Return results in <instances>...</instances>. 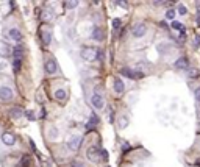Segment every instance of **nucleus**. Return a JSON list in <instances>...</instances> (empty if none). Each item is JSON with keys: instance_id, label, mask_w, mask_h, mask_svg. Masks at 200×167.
I'll use <instances>...</instances> for the list:
<instances>
[{"instance_id": "1", "label": "nucleus", "mask_w": 200, "mask_h": 167, "mask_svg": "<svg viewBox=\"0 0 200 167\" xmlns=\"http://www.w3.org/2000/svg\"><path fill=\"white\" fill-rule=\"evenodd\" d=\"M80 55H81V58L85 61H94V59H97L98 49H94V47H83Z\"/></svg>"}, {"instance_id": "2", "label": "nucleus", "mask_w": 200, "mask_h": 167, "mask_svg": "<svg viewBox=\"0 0 200 167\" xmlns=\"http://www.w3.org/2000/svg\"><path fill=\"white\" fill-rule=\"evenodd\" d=\"M147 33V25L144 22H136L135 25L131 27V35L135 38H144Z\"/></svg>"}, {"instance_id": "3", "label": "nucleus", "mask_w": 200, "mask_h": 167, "mask_svg": "<svg viewBox=\"0 0 200 167\" xmlns=\"http://www.w3.org/2000/svg\"><path fill=\"white\" fill-rule=\"evenodd\" d=\"M81 142H83V137H81V136L73 134V136L67 141V149H69L70 152H77V150L80 149V145H81Z\"/></svg>"}, {"instance_id": "4", "label": "nucleus", "mask_w": 200, "mask_h": 167, "mask_svg": "<svg viewBox=\"0 0 200 167\" xmlns=\"http://www.w3.org/2000/svg\"><path fill=\"white\" fill-rule=\"evenodd\" d=\"M14 97V92L8 86H0V102H11Z\"/></svg>"}, {"instance_id": "5", "label": "nucleus", "mask_w": 200, "mask_h": 167, "mask_svg": "<svg viewBox=\"0 0 200 167\" xmlns=\"http://www.w3.org/2000/svg\"><path fill=\"white\" fill-rule=\"evenodd\" d=\"M44 69H45V72H47L48 75H53V74L58 72V64H56V61H55L53 58H48V59H45V63H44Z\"/></svg>"}, {"instance_id": "6", "label": "nucleus", "mask_w": 200, "mask_h": 167, "mask_svg": "<svg viewBox=\"0 0 200 167\" xmlns=\"http://www.w3.org/2000/svg\"><path fill=\"white\" fill-rule=\"evenodd\" d=\"M120 75H123V77H127V78H131V80H135V78H142L144 77V74L142 72H138V70H133L131 69H128V67H123V69H120Z\"/></svg>"}, {"instance_id": "7", "label": "nucleus", "mask_w": 200, "mask_h": 167, "mask_svg": "<svg viewBox=\"0 0 200 167\" xmlns=\"http://www.w3.org/2000/svg\"><path fill=\"white\" fill-rule=\"evenodd\" d=\"M2 142H3V145H6V147H13L14 144H16V136L11 133V131H5V133H2Z\"/></svg>"}, {"instance_id": "8", "label": "nucleus", "mask_w": 200, "mask_h": 167, "mask_svg": "<svg viewBox=\"0 0 200 167\" xmlns=\"http://www.w3.org/2000/svg\"><path fill=\"white\" fill-rule=\"evenodd\" d=\"M86 156H88L89 161H92V162H98V159H100V149H97L95 145L89 147L88 152H86Z\"/></svg>"}, {"instance_id": "9", "label": "nucleus", "mask_w": 200, "mask_h": 167, "mask_svg": "<svg viewBox=\"0 0 200 167\" xmlns=\"http://www.w3.org/2000/svg\"><path fill=\"white\" fill-rule=\"evenodd\" d=\"M91 103H92V106H94L95 109H102V108L105 106V100H103V97H102L98 92H95L92 97H91Z\"/></svg>"}, {"instance_id": "10", "label": "nucleus", "mask_w": 200, "mask_h": 167, "mask_svg": "<svg viewBox=\"0 0 200 167\" xmlns=\"http://www.w3.org/2000/svg\"><path fill=\"white\" fill-rule=\"evenodd\" d=\"M11 45L8 44V42H5V41H0V56L2 58H8L10 55H11Z\"/></svg>"}, {"instance_id": "11", "label": "nucleus", "mask_w": 200, "mask_h": 167, "mask_svg": "<svg viewBox=\"0 0 200 167\" xmlns=\"http://www.w3.org/2000/svg\"><path fill=\"white\" fill-rule=\"evenodd\" d=\"M11 53L14 55V59H22L23 58V53H25V49H23V45L22 44H19V45H16L14 49L11 50Z\"/></svg>"}, {"instance_id": "12", "label": "nucleus", "mask_w": 200, "mask_h": 167, "mask_svg": "<svg viewBox=\"0 0 200 167\" xmlns=\"http://www.w3.org/2000/svg\"><path fill=\"white\" fill-rule=\"evenodd\" d=\"M173 67H175V69H178V70H185V69H188V58H186V56H180L177 61L173 63Z\"/></svg>"}, {"instance_id": "13", "label": "nucleus", "mask_w": 200, "mask_h": 167, "mask_svg": "<svg viewBox=\"0 0 200 167\" xmlns=\"http://www.w3.org/2000/svg\"><path fill=\"white\" fill-rule=\"evenodd\" d=\"M113 86H114V91H116L117 94H122V92L125 91V84H123V81H122L119 77H114V78H113Z\"/></svg>"}, {"instance_id": "14", "label": "nucleus", "mask_w": 200, "mask_h": 167, "mask_svg": "<svg viewBox=\"0 0 200 167\" xmlns=\"http://www.w3.org/2000/svg\"><path fill=\"white\" fill-rule=\"evenodd\" d=\"M92 39L97 41V42L103 41V39H105V33H103V30H102V28H98V27H95V28L92 30Z\"/></svg>"}, {"instance_id": "15", "label": "nucleus", "mask_w": 200, "mask_h": 167, "mask_svg": "<svg viewBox=\"0 0 200 167\" xmlns=\"http://www.w3.org/2000/svg\"><path fill=\"white\" fill-rule=\"evenodd\" d=\"M41 38H42V42H44V45H48L50 42H52V31H50V30H42V33H41Z\"/></svg>"}, {"instance_id": "16", "label": "nucleus", "mask_w": 200, "mask_h": 167, "mask_svg": "<svg viewBox=\"0 0 200 167\" xmlns=\"http://www.w3.org/2000/svg\"><path fill=\"white\" fill-rule=\"evenodd\" d=\"M52 17H53L52 10H48V8H44V10H42V13H41V19H42L44 22H50V20H52Z\"/></svg>"}, {"instance_id": "17", "label": "nucleus", "mask_w": 200, "mask_h": 167, "mask_svg": "<svg viewBox=\"0 0 200 167\" xmlns=\"http://www.w3.org/2000/svg\"><path fill=\"white\" fill-rule=\"evenodd\" d=\"M8 38H10V39H13V41H20L22 33H20L17 28H11V30L8 31Z\"/></svg>"}, {"instance_id": "18", "label": "nucleus", "mask_w": 200, "mask_h": 167, "mask_svg": "<svg viewBox=\"0 0 200 167\" xmlns=\"http://www.w3.org/2000/svg\"><path fill=\"white\" fill-rule=\"evenodd\" d=\"M55 99H56L58 102H64V100L67 99V92H66L64 89H56V91H55Z\"/></svg>"}, {"instance_id": "19", "label": "nucleus", "mask_w": 200, "mask_h": 167, "mask_svg": "<svg viewBox=\"0 0 200 167\" xmlns=\"http://www.w3.org/2000/svg\"><path fill=\"white\" fill-rule=\"evenodd\" d=\"M97 124H98V117H97L95 114H92V116L89 117V122L86 124V128H88V130H92V127L97 125Z\"/></svg>"}, {"instance_id": "20", "label": "nucleus", "mask_w": 200, "mask_h": 167, "mask_svg": "<svg viewBox=\"0 0 200 167\" xmlns=\"http://www.w3.org/2000/svg\"><path fill=\"white\" fill-rule=\"evenodd\" d=\"M22 116H23V111H22V108L16 106V108H13V109H11V117H13V119H20Z\"/></svg>"}, {"instance_id": "21", "label": "nucleus", "mask_w": 200, "mask_h": 167, "mask_svg": "<svg viewBox=\"0 0 200 167\" xmlns=\"http://www.w3.org/2000/svg\"><path fill=\"white\" fill-rule=\"evenodd\" d=\"M128 127V117L127 116H122L120 119H119V128H127Z\"/></svg>"}, {"instance_id": "22", "label": "nucleus", "mask_w": 200, "mask_h": 167, "mask_svg": "<svg viewBox=\"0 0 200 167\" xmlns=\"http://www.w3.org/2000/svg\"><path fill=\"white\" fill-rule=\"evenodd\" d=\"M48 137L50 139H56L58 137V130L56 128H50L48 130Z\"/></svg>"}, {"instance_id": "23", "label": "nucleus", "mask_w": 200, "mask_h": 167, "mask_svg": "<svg viewBox=\"0 0 200 167\" xmlns=\"http://www.w3.org/2000/svg\"><path fill=\"white\" fill-rule=\"evenodd\" d=\"M170 25H172V28H173V30H178V31L183 28V25H181V23H180L178 20H172V23H170Z\"/></svg>"}, {"instance_id": "24", "label": "nucleus", "mask_w": 200, "mask_h": 167, "mask_svg": "<svg viewBox=\"0 0 200 167\" xmlns=\"http://www.w3.org/2000/svg\"><path fill=\"white\" fill-rule=\"evenodd\" d=\"M192 45H194V49H198V47H200V35H195V36H194Z\"/></svg>"}, {"instance_id": "25", "label": "nucleus", "mask_w": 200, "mask_h": 167, "mask_svg": "<svg viewBox=\"0 0 200 167\" xmlns=\"http://www.w3.org/2000/svg\"><path fill=\"white\" fill-rule=\"evenodd\" d=\"M120 23H122V22H120L119 17L113 19V28H114V30H119V28H120Z\"/></svg>"}, {"instance_id": "26", "label": "nucleus", "mask_w": 200, "mask_h": 167, "mask_svg": "<svg viewBox=\"0 0 200 167\" xmlns=\"http://www.w3.org/2000/svg\"><path fill=\"white\" fill-rule=\"evenodd\" d=\"M188 74H189V77H191V78H195V77H198V75H200V72H198L197 69H191Z\"/></svg>"}, {"instance_id": "27", "label": "nucleus", "mask_w": 200, "mask_h": 167, "mask_svg": "<svg viewBox=\"0 0 200 167\" xmlns=\"http://www.w3.org/2000/svg\"><path fill=\"white\" fill-rule=\"evenodd\" d=\"M25 116H27L28 120H36V117H35V112H33V111H25Z\"/></svg>"}, {"instance_id": "28", "label": "nucleus", "mask_w": 200, "mask_h": 167, "mask_svg": "<svg viewBox=\"0 0 200 167\" xmlns=\"http://www.w3.org/2000/svg\"><path fill=\"white\" fill-rule=\"evenodd\" d=\"M77 5H78V2H64V6H66V8H69V10L75 8Z\"/></svg>"}, {"instance_id": "29", "label": "nucleus", "mask_w": 200, "mask_h": 167, "mask_svg": "<svg viewBox=\"0 0 200 167\" xmlns=\"http://www.w3.org/2000/svg\"><path fill=\"white\" fill-rule=\"evenodd\" d=\"M19 69H20V61H19V59H14V63H13V70H14V72H19Z\"/></svg>"}, {"instance_id": "30", "label": "nucleus", "mask_w": 200, "mask_h": 167, "mask_svg": "<svg viewBox=\"0 0 200 167\" xmlns=\"http://www.w3.org/2000/svg\"><path fill=\"white\" fill-rule=\"evenodd\" d=\"M166 17L170 19V20H173V19H175V10H169V11L166 13Z\"/></svg>"}, {"instance_id": "31", "label": "nucleus", "mask_w": 200, "mask_h": 167, "mask_svg": "<svg viewBox=\"0 0 200 167\" xmlns=\"http://www.w3.org/2000/svg\"><path fill=\"white\" fill-rule=\"evenodd\" d=\"M100 155H102V159H105V161L110 159V158H108V152H106L105 149H100Z\"/></svg>"}, {"instance_id": "32", "label": "nucleus", "mask_w": 200, "mask_h": 167, "mask_svg": "<svg viewBox=\"0 0 200 167\" xmlns=\"http://www.w3.org/2000/svg\"><path fill=\"white\" fill-rule=\"evenodd\" d=\"M130 150V144L128 142H122V152H128Z\"/></svg>"}, {"instance_id": "33", "label": "nucleus", "mask_w": 200, "mask_h": 167, "mask_svg": "<svg viewBox=\"0 0 200 167\" xmlns=\"http://www.w3.org/2000/svg\"><path fill=\"white\" fill-rule=\"evenodd\" d=\"M28 161H30V156H27V155H25V156L22 158V167H25V165H27V164H28Z\"/></svg>"}, {"instance_id": "34", "label": "nucleus", "mask_w": 200, "mask_h": 167, "mask_svg": "<svg viewBox=\"0 0 200 167\" xmlns=\"http://www.w3.org/2000/svg\"><path fill=\"white\" fill-rule=\"evenodd\" d=\"M178 13H180L181 16H185V14L188 13V10H186V8H185L183 5H180V6H178Z\"/></svg>"}, {"instance_id": "35", "label": "nucleus", "mask_w": 200, "mask_h": 167, "mask_svg": "<svg viewBox=\"0 0 200 167\" xmlns=\"http://www.w3.org/2000/svg\"><path fill=\"white\" fill-rule=\"evenodd\" d=\"M194 95H195V100L200 102V88H197V89L194 91Z\"/></svg>"}, {"instance_id": "36", "label": "nucleus", "mask_w": 200, "mask_h": 167, "mask_svg": "<svg viewBox=\"0 0 200 167\" xmlns=\"http://www.w3.org/2000/svg\"><path fill=\"white\" fill-rule=\"evenodd\" d=\"M72 167H85L81 162H72Z\"/></svg>"}, {"instance_id": "37", "label": "nucleus", "mask_w": 200, "mask_h": 167, "mask_svg": "<svg viewBox=\"0 0 200 167\" xmlns=\"http://www.w3.org/2000/svg\"><path fill=\"white\" fill-rule=\"evenodd\" d=\"M160 25H161V27H163V28H167V23H166V22H164V20H163V22H160Z\"/></svg>"}, {"instance_id": "38", "label": "nucleus", "mask_w": 200, "mask_h": 167, "mask_svg": "<svg viewBox=\"0 0 200 167\" xmlns=\"http://www.w3.org/2000/svg\"><path fill=\"white\" fill-rule=\"evenodd\" d=\"M197 25H198V27H200V16H198V17H197Z\"/></svg>"}]
</instances>
